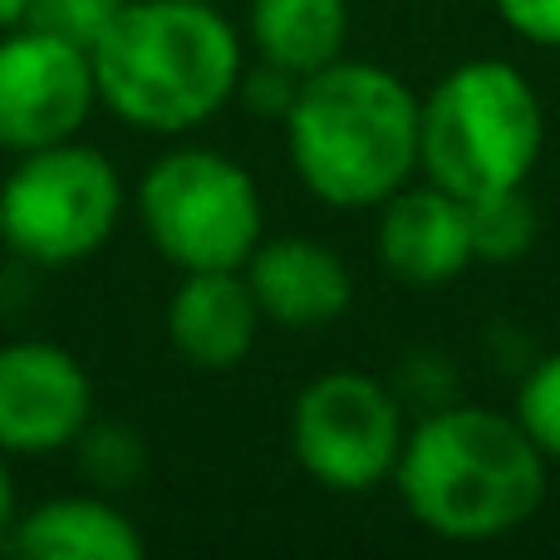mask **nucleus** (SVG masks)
<instances>
[{"label": "nucleus", "instance_id": "obj_1", "mask_svg": "<svg viewBox=\"0 0 560 560\" xmlns=\"http://www.w3.org/2000/svg\"><path fill=\"white\" fill-rule=\"evenodd\" d=\"M546 453L516 413L497 408H438L408 428L394 482L423 532L457 546L512 536L546 502Z\"/></svg>", "mask_w": 560, "mask_h": 560}, {"label": "nucleus", "instance_id": "obj_2", "mask_svg": "<svg viewBox=\"0 0 560 560\" xmlns=\"http://www.w3.org/2000/svg\"><path fill=\"white\" fill-rule=\"evenodd\" d=\"M285 148L305 192L325 207H384L418 173V94L384 65L335 59L295 79Z\"/></svg>", "mask_w": 560, "mask_h": 560}, {"label": "nucleus", "instance_id": "obj_3", "mask_svg": "<svg viewBox=\"0 0 560 560\" xmlns=\"http://www.w3.org/2000/svg\"><path fill=\"white\" fill-rule=\"evenodd\" d=\"M89 59L98 104L143 133H187L242 89V39L217 0H128Z\"/></svg>", "mask_w": 560, "mask_h": 560}, {"label": "nucleus", "instance_id": "obj_4", "mask_svg": "<svg viewBox=\"0 0 560 560\" xmlns=\"http://www.w3.org/2000/svg\"><path fill=\"white\" fill-rule=\"evenodd\" d=\"M541 148V98L506 59H467L418 98V173L463 202L526 187Z\"/></svg>", "mask_w": 560, "mask_h": 560}, {"label": "nucleus", "instance_id": "obj_5", "mask_svg": "<svg viewBox=\"0 0 560 560\" xmlns=\"http://www.w3.org/2000/svg\"><path fill=\"white\" fill-rule=\"evenodd\" d=\"M133 202L173 271H242L266 236L256 177L217 148H173L148 163Z\"/></svg>", "mask_w": 560, "mask_h": 560}, {"label": "nucleus", "instance_id": "obj_6", "mask_svg": "<svg viewBox=\"0 0 560 560\" xmlns=\"http://www.w3.org/2000/svg\"><path fill=\"white\" fill-rule=\"evenodd\" d=\"M124 217V177L98 148L49 143L20 153L0 183V242L30 266H79L108 246Z\"/></svg>", "mask_w": 560, "mask_h": 560}, {"label": "nucleus", "instance_id": "obj_7", "mask_svg": "<svg viewBox=\"0 0 560 560\" xmlns=\"http://www.w3.org/2000/svg\"><path fill=\"white\" fill-rule=\"evenodd\" d=\"M404 408L359 369H329L310 378L290 408V447L310 482L339 497H364L394 482L398 453H404Z\"/></svg>", "mask_w": 560, "mask_h": 560}, {"label": "nucleus", "instance_id": "obj_8", "mask_svg": "<svg viewBox=\"0 0 560 560\" xmlns=\"http://www.w3.org/2000/svg\"><path fill=\"white\" fill-rule=\"evenodd\" d=\"M98 104L94 59L84 45L39 25H10L0 35V153H35L69 143Z\"/></svg>", "mask_w": 560, "mask_h": 560}, {"label": "nucleus", "instance_id": "obj_9", "mask_svg": "<svg viewBox=\"0 0 560 560\" xmlns=\"http://www.w3.org/2000/svg\"><path fill=\"white\" fill-rule=\"evenodd\" d=\"M94 423V384L84 364L55 339L0 345V453H65Z\"/></svg>", "mask_w": 560, "mask_h": 560}, {"label": "nucleus", "instance_id": "obj_10", "mask_svg": "<svg viewBox=\"0 0 560 560\" xmlns=\"http://www.w3.org/2000/svg\"><path fill=\"white\" fill-rule=\"evenodd\" d=\"M477 261L467 202L438 183L398 187L378 207V266L413 290H438Z\"/></svg>", "mask_w": 560, "mask_h": 560}, {"label": "nucleus", "instance_id": "obj_11", "mask_svg": "<svg viewBox=\"0 0 560 560\" xmlns=\"http://www.w3.org/2000/svg\"><path fill=\"white\" fill-rule=\"evenodd\" d=\"M242 271L252 280L266 325L280 329H325L354 300L345 256L315 236H261Z\"/></svg>", "mask_w": 560, "mask_h": 560}, {"label": "nucleus", "instance_id": "obj_12", "mask_svg": "<svg viewBox=\"0 0 560 560\" xmlns=\"http://www.w3.org/2000/svg\"><path fill=\"white\" fill-rule=\"evenodd\" d=\"M167 339L173 349L202 374H226L246 364L261 339V305L246 271H183L173 300H167Z\"/></svg>", "mask_w": 560, "mask_h": 560}, {"label": "nucleus", "instance_id": "obj_13", "mask_svg": "<svg viewBox=\"0 0 560 560\" xmlns=\"http://www.w3.org/2000/svg\"><path fill=\"white\" fill-rule=\"evenodd\" d=\"M5 546L30 560H143L148 541L108 497H49L15 516Z\"/></svg>", "mask_w": 560, "mask_h": 560}, {"label": "nucleus", "instance_id": "obj_14", "mask_svg": "<svg viewBox=\"0 0 560 560\" xmlns=\"http://www.w3.org/2000/svg\"><path fill=\"white\" fill-rule=\"evenodd\" d=\"M246 35L261 65L290 79L345 59L349 45V0H252Z\"/></svg>", "mask_w": 560, "mask_h": 560}, {"label": "nucleus", "instance_id": "obj_15", "mask_svg": "<svg viewBox=\"0 0 560 560\" xmlns=\"http://www.w3.org/2000/svg\"><path fill=\"white\" fill-rule=\"evenodd\" d=\"M467 217H472L477 261H516V256L532 252L536 207H532V197H526V187H512V192H497V197H477V202H467Z\"/></svg>", "mask_w": 560, "mask_h": 560}, {"label": "nucleus", "instance_id": "obj_16", "mask_svg": "<svg viewBox=\"0 0 560 560\" xmlns=\"http://www.w3.org/2000/svg\"><path fill=\"white\" fill-rule=\"evenodd\" d=\"M512 413L532 433V443L546 453V463H560V349L526 369Z\"/></svg>", "mask_w": 560, "mask_h": 560}, {"label": "nucleus", "instance_id": "obj_17", "mask_svg": "<svg viewBox=\"0 0 560 560\" xmlns=\"http://www.w3.org/2000/svg\"><path fill=\"white\" fill-rule=\"evenodd\" d=\"M124 5L128 0H30L20 25H39V30H49V35L69 39V45L94 49V39L114 25Z\"/></svg>", "mask_w": 560, "mask_h": 560}, {"label": "nucleus", "instance_id": "obj_18", "mask_svg": "<svg viewBox=\"0 0 560 560\" xmlns=\"http://www.w3.org/2000/svg\"><path fill=\"white\" fill-rule=\"evenodd\" d=\"M502 25L532 45L560 49V0H492Z\"/></svg>", "mask_w": 560, "mask_h": 560}, {"label": "nucleus", "instance_id": "obj_19", "mask_svg": "<svg viewBox=\"0 0 560 560\" xmlns=\"http://www.w3.org/2000/svg\"><path fill=\"white\" fill-rule=\"evenodd\" d=\"M15 477H10L5 467V453H0V541L10 536V526H15Z\"/></svg>", "mask_w": 560, "mask_h": 560}, {"label": "nucleus", "instance_id": "obj_20", "mask_svg": "<svg viewBox=\"0 0 560 560\" xmlns=\"http://www.w3.org/2000/svg\"><path fill=\"white\" fill-rule=\"evenodd\" d=\"M25 10H30V0H0V30L20 25V20H25Z\"/></svg>", "mask_w": 560, "mask_h": 560}]
</instances>
